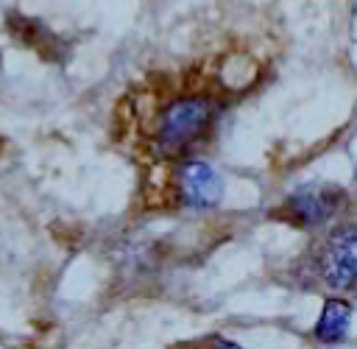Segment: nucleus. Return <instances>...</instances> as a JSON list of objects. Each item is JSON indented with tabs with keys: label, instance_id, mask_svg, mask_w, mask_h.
I'll return each instance as SVG.
<instances>
[{
	"label": "nucleus",
	"instance_id": "2",
	"mask_svg": "<svg viewBox=\"0 0 357 349\" xmlns=\"http://www.w3.org/2000/svg\"><path fill=\"white\" fill-rule=\"evenodd\" d=\"M343 198V190L335 184H304L284 198L282 218L296 226H321L340 209Z\"/></svg>",
	"mask_w": 357,
	"mask_h": 349
},
{
	"label": "nucleus",
	"instance_id": "3",
	"mask_svg": "<svg viewBox=\"0 0 357 349\" xmlns=\"http://www.w3.org/2000/svg\"><path fill=\"white\" fill-rule=\"evenodd\" d=\"M321 276L335 290H357V226H340L326 237Z\"/></svg>",
	"mask_w": 357,
	"mask_h": 349
},
{
	"label": "nucleus",
	"instance_id": "4",
	"mask_svg": "<svg viewBox=\"0 0 357 349\" xmlns=\"http://www.w3.org/2000/svg\"><path fill=\"white\" fill-rule=\"evenodd\" d=\"M176 187H178L181 201L195 209L215 207L223 195V181L218 170L209 168L206 162H184L176 173Z\"/></svg>",
	"mask_w": 357,
	"mask_h": 349
},
{
	"label": "nucleus",
	"instance_id": "5",
	"mask_svg": "<svg viewBox=\"0 0 357 349\" xmlns=\"http://www.w3.org/2000/svg\"><path fill=\"white\" fill-rule=\"evenodd\" d=\"M351 324V304L343 299H326L315 324V338L321 343H337L346 338Z\"/></svg>",
	"mask_w": 357,
	"mask_h": 349
},
{
	"label": "nucleus",
	"instance_id": "6",
	"mask_svg": "<svg viewBox=\"0 0 357 349\" xmlns=\"http://www.w3.org/2000/svg\"><path fill=\"white\" fill-rule=\"evenodd\" d=\"M209 349H243V346L234 343V341H226V338H212V346Z\"/></svg>",
	"mask_w": 357,
	"mask_h": 349
},
{
	"label": "nucleus",
	"instance_id": "1",
	"mask_svg": "<svg viewBox=\"0 0 357 349\" xmlns=\"http://www.w3.org/2000/svg\"><path fill=\"white\" fill-rule=\"evenodd\" d=\"M212 120H215V106L209 98L187 95V98L173 101L159 120V131H156L159 151L165 156H176L181 151H187L195 140H201L206 134Z\"/></svg>",
	"mask_w": 357,
	"mask_h": 349
}]
</instances>
